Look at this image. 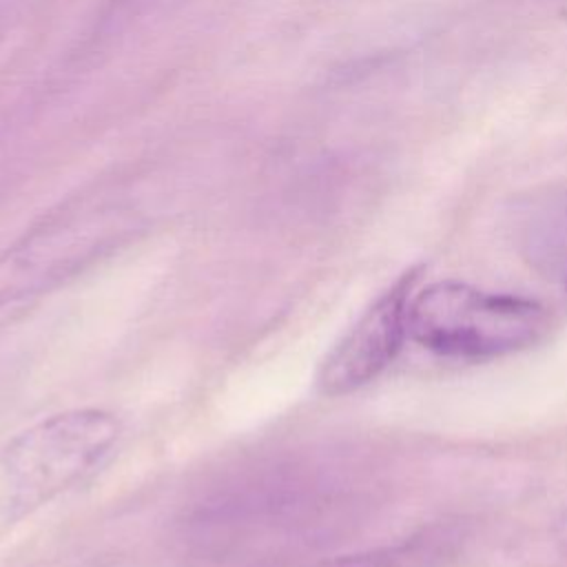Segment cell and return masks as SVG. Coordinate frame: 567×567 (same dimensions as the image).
<instances>
[{
	"mask_svg": "<svg viewBox=\"0 0 567 567\" xmlns=\"http://www.w3.org/2000/svg\"><path fill=\"white\" fill-rule=\"evenodd\" d=\"M549 312L534 299L485 292L463 281H436L412 292L408 334L430 352L454 359H492L538 343Z\"/></svg>",
	"mask_w": 567,
	"mask_h": 567,
	"instance_id": "1",
	"label": "cell"
},
{
	"mask_svg": "<svg viewBox=\"0 0 567 567\" xmlns=\"http://www.w3.org/2000/svg\"><path fill=\"white\" fill-rule=\"evenodd\" d=\"M122 421L102 408L51 414L18 432L0 467L9 505L29 514L100 472L122 441Z\"/></svg>",
	"mask_w": 567,
	"mask_h": 567,
	"instance_id": "2",
	"label": "cell"
},
{
	"mask_svg": "<svg viewBox=\"0 0 567 567\" xmlns=\"http://www.w3.org/2000/svg\"><path fill=\"white\" fill-rule=\"evenodd\" d=\"M135 221L113 204H82L49 217L0 255V308L42 297L124 241Z\"/></svg>",
	"mask_w": 567,
	"mask_h": 567,
	"instance_id": "3",
	"label": "cell"
},
{
	"mask_svg": "<svg viewBox=\"0 0 567 567\" xmlns=\"http://www.w3.org/2000/svg\"><path fill=\"white\" fill-rule=\"evenodd\" d=\"M419 272V266L405 270L337 341L317 374L321 394H350L374 381L396 359L408 337V308Z\"/></svg>",
	"mask_w": 567,
	"mask_h": 567,
	"instance_id": "4",
	"label": "cell"
},
{
	"mask_svg": "<svg viewBox=\"0 0 567 567\" xmlns=\"http://www.w3.org/2000/svg\"><path fill=\"white\" fill-rule=\"evenodd\" d=\"M512 235L532 270L567 281V186H551L518 202Z\"/></svg>",
	"mask_w": 567,
	"mask_h": 567,
	"instance_id": "5",
	"label": "cell"
},
{
	"mask_svg": "<svg viewBox=\"0 0 567 567\" xmlns=\"http://www.w3.org/2000/svg\"><path fill=\"white\" fill-rule=\"evenodd\" d=\"M419 560H421V547L416 543H401V545L334 556L312 567H414Z\"/></svg>",
	"mask_w": 567,
	"mask_h": 567,
	"instance_id": "6",
	"label": "cell"
},
{
	"mask_svg": "<svg viewBox=\"0 0 567 567\" xmlns=\"http://www.w3.org/2000/svg\"><path fill=\"white\" fill-rule=\"evenodd\" d=\"M558 536H560V540L567 545V514L560 518V523H558Z\"/></svg>",
	"mask_w": 567,
	"mask_h": 567,
	"instance_id": "7",
	"label": "cell"
},
{
	"mask_svg": "<svg viewBox=\"0 0 567 567\" xmlns=\"http://www.w3.org/2000/svg\"><path fill=\"white\" fill-rule=\"evenodd\" d=\"M565 284H567V281H565Z\"/></svg>",
	"mask_w": 567,
	"mask_h": 567,
	"instance_id": "8",
	"label": "cell"
}]
</instances>
